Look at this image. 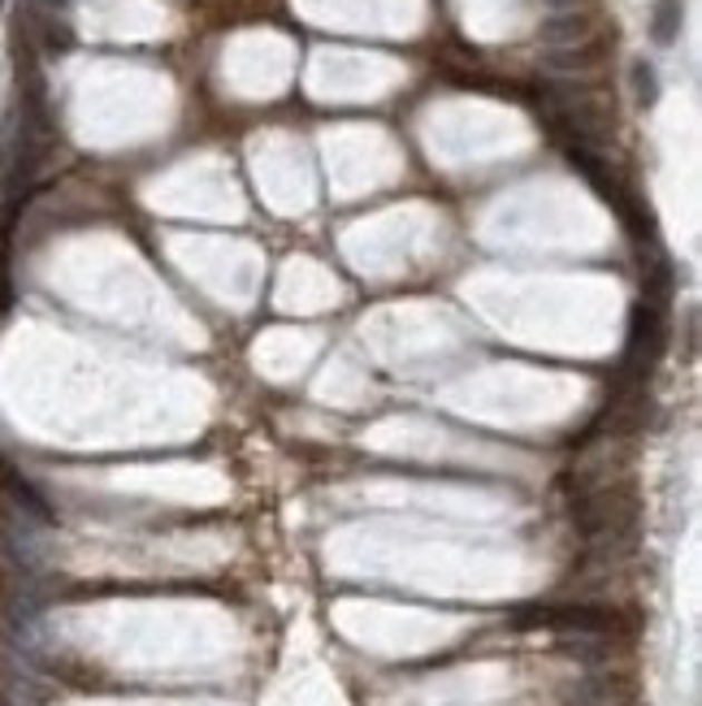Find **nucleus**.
Masks as SVG:
<instances>
[{"instance_id": "obj_3", "label": "nucleus", "mask_w": 702, "mask_h": 706, "mask_svg": "<svg viewBox=\"0 0 702 706\" xmlns=\"http://www.w3.org/2000/svg\"><path fill=\"white\" fill-rule=\"evenodd\" d=\"M0 9H4V0H0Z\"/></svg>"}, {"instance_id": "obj_2", "label": "nucleus", "mask_w": 702, "mask_h": 706, "mask_svg": "<svg viewBox=\"0 0 702 706\" xmlns=\"http://www.w3.org/2000/svg\"><path fill=\"white\" fill-rule=\"evenodd\" d=\"M628 87H633V105H637V109H655V105H660V91H663L660 70H655L646 57H633V61H628Z\"/></svg>"}, {"instance_id": "obj_1", "label": "nucleus", "mask_w": 702, "mask_h": 706, "mask_svg": "<svg viewBox=\"0 0 702 706\" xmlns=\"http://www.w3.org/2000/svg\"><path fill=\"white\" fill-rule=\"evenodd\" d=\"M681 27H685V0H655L651 9V40L660 48H672L681 40Z\"/></svg>"}]
</instances>
